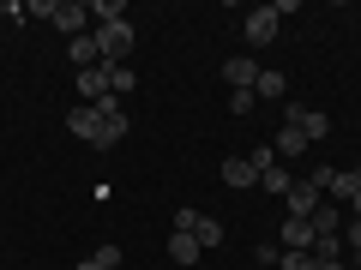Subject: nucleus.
Returning <instances> with one entry per match:
<instances>
[{"instance_id":"obj_19","label":"nucleus","mask_w":361,"mask_h":270,"mask_svg":"<svg viewBox=\"0 0 361 270\" xmlns=\"http://www.w3.org/2000/svg\"><path fill=\"white\" fill-rule=\"evenodd\" d=\"M253 108H259L253 90H229V115H253Z\"/></svg>"},{"instance_id":"obj_27","label":"nucleus","mask_w":361,"mask_h":270,"mask_svg":"<svg viewBox=\"0 0 361 270\" xmlns=\"http://www.w3.org/2000/svg\"><path fill=\"white\" fill-rule=\"evenodd\" d=\"M355 174H361V168H355Z\"/></svg>"},{"instance_id":"obj_3","label":"nucleus","mask_w":361,"mask_h":270,"mask_svg":"<svg viewBox=\"0 0 361 270\" xmlns=\"http://www.w3.org/2000/svg\"><path fill=\"white\" fill-rule=\"evenodd\" d=\"M319 205H325V193L313 186V180H295V186H289V198H283V210H289V217H313Z\"/></svg>"},{"instance_id":"obj_10","label":"nucleus","mask_w":361,"mask_h":270,"mask_svg":"<svg viewBox=\"0 0 361 270\" xmlns=\"http://www.w3.org/2000/svg\"><path fill=\"white\" fill-rule=\"evenodd\" d=\"M169 258H175V264H199V258H205V246H199L193 234L175 229V234H169Z\"/></svg>"},{"instance_id":"obj_15","label":"nucleus","mask_w":361,"mask_h":270,"mask_svg":"<svg viewBox=\"0 0 361 270\" xmlns=\"http://www.w3.org/2000/svg\"><path fill=\"white\" fill-rule=\"evenodd\" d=\"M283 72H271V66H265V72H259V84H253V96H259V103H283Z\"/></svg>"},{"instance_id":"obj_4","label":"nucleus","mask_w":361,"mask_h":270,"mask_svg":"<svg viewBox=\"0 0 361 270\" xmlns=\"http://www.w3.org/2000/svg\"><path fill=\"white\" fill-rule=\"evenodd\" d=\"M66 132H73V139H85V144H97V132H103V115H97L90 103H78L73 115H66Z\"/></svg>"},{"instance_id":"obj_22","label":"nucleus","mask_w":361,"mask_h":270,"mask_svg":"<svg viewBox=\"0 0 361 270\" xmlns=\"http://www.w3.org/2000/svg\"><path fill=\"white\" fill-rule=\"evenodd\" d=\"M90 258H97V264H103V270H115V264H121V258H127V252H121V246L109 240V246H97V252H90Z\"/></svg>"},{"instance_id":"obj_11","label":"nucleus","mask_w":361,"mask_h":270,"mask_svg":"<svg viewBox=\"0 0 361 270\" xmlns=\"http://www.w3.org/2000/svg\"><path fill=\"white\" fill-rule=\"evenodd\" d=\"M271 150L295 162V156H307V132H301V127H277V144H271Z\"/></svg>"},{"instance_id":"obj_23","label":"nucleus","mask_w":361,"mask_h":270,"mask_svg":"<svg viewBox=\"0 0 361 270\" xmlns=\"http://www.w3.org/2000/svg\"><path fill=\"white\" fill-rule=\"evenodd\" d=\"M343 252L361 264V222H349V234H343Z\"/></svg>"},{"instance_id":"obj_14","label":"nucleus","mask_w":361,"mask_h":270,"mask_svg":"<svg viewBox=\"0 0 361 270\" xmlns=\"http://www.w3.org/2000/svg\"><path fill=\"white\" fill-rule=\"evenodd\" d=\"M259 186H265L271 198H289V186H295V180H289L283 162H271V168H259Z\"/></svg>"},{"instance_id":"obj_13","label":"nucleus","mask_w":361,"mask_h":270,"mask_svg":"<svg viewBox=\"0 0 361 270\" xmlns=\"http://www.w3.org/2000/svg\"><path fill=\"white\" fill-rule=\"evenodd\" d=\"M355 193H361V174H355V168H349V174H331V186H325V198L343 205V210H349V198H355Z\"/></svg>"},{"instance_id":"obj_7","label":"nucleus","mask_w":361,"mask_h":270,"mask_svg":"<svg viewBox=\"0 0 361 270\" xmlns=\"http://www.w3.org/2000/svg\"><path fill=\"white\" fill-rule=\"evenodd\" d=\"M223 186H229V193H247V186H259V168L247 162V156H229V162H223Z\"/></svg>"},{"instance_id":"obj_12","label":"nucleus","mask_w":361,"mask_h":270,"mask_svg":"<svg viewBox=\"0 0 361 270\" xmlns=\"http://www.w3.org/2000/svg\"><path fill=\"white\" fill-rule=\"evenodd\" d=\"M66 54H73V66H78V72H85V66H103V54H97V37H90V30L66 42Z\"/></svg>"},{"instance_id":"obj_16","label":"nucleus","mask_w":361,"mask_h":270,"mask_svg":"<svg viewBox=\"0 0 361 270\" xmlns=\"http://www.w3.org/2000/svg\"><path fill=\"white\" fill-rule=\"evenodd\" d=\"M313 258H343V234H313Z\"/></svg>"},{"instance_id":"obj_5","label":"nucleus","mask_w":361,"mask_h":270,"mask_svg":"<svg viewBox=\"0 0 361 270\" xmlns=\"http://www.w3.org/2000/svg\"><path fill=\"white\" fill-rule=\"evenodd\" d=\"M259 72H265V66H259L253 54H235V60L223 66V78H229V90H253V84H259Z\"/></svg>"},{"instance_id":"obj_25","label":"nucleus","mask_w":361,"mask_h":270,"mask_svg":"<svg viewBox=\"0 0 361 270\" xmlns=\"http://www.w3.org/2000/svg\"><path fill=\"white\" fill-rule=\"evenodd\" d=\"M349 217H355V222H361V193H355V198H349Z\"/></svg>"},{"instance_id":"obj_26","label":"nucleus","mask_w":361,"mask_h":270,"mask_svg":"<svg viewBox=\"0 0 361 270\" xmlns=\"http://www.w3.org/2000/svg\"><path fill=\"white\" fill-rule=\"evenodd\" d=\"M78 270H103V264H97V258H85V264H78Z\"/></svg>"},{"instance_id":"obj_17","label":"nucleus","mask_w":361,"mask_h":270,"mask_svg":"<svg viewBox=\"0 0 361 270\" xmlns=\"http://www.w3.org/2000/svg\"><path fill=\"white\" fill-rule=\"evenodd\" d=\"M193 240L205 246V252H211V246H223V222H211V217H199V229H193Z\"/></svg>"},{"instance_id":"obj_2","label":"nucleus","mask_w":361,"mask_h":270,"mask_svg":"<svg viewBox=\"0 0 361 270\" xmlns=\"http://www.w3.org/2000/svg\"><path fill=\"white\" fill-rule=\"evenodd\" d=\"M241 37H247V49H271L277 42V6H253L241 18Z\"/></svg>"},{"instance_id":"obj_21","label":"nucleus","mask_w":361,"mask_h":270,"mask_svg":"<svg viewBox=\"0 0 361 270\" xmlns=\"http://www.w3.org/2000/svg\"><path fill=\"white\" fill-rule=\"evenodd\" d=\"M199 217H205V210H193V205H180V210H175V229H180V234H193V229H199Z\"/></svg>"},{"instance_id":"obj_8","label":"nucleus","mask_w":361,"mask_h":270,"mask_svg":"<svg viewBox=\"0 0 361 270\" xmlns=\"http://www.w3.org/2000/svg\"><path fill=\"white\" fill-rule=\"evenodd\" d=\"M54 25H61L66 37H85V25H90V6H85V0H61V13H54Z\"/></svg>"},{"instance_id":"obj_20","label":"nucleus","mask_w":361,"mask_h":270,"mask_svg":"<svg viewBox=\"0 0 361 270\" xmlns=\"http://www.w3.org/2000/svg\"><path fill=\"white\" fill-rule=\"evenodd\" d=\"M277 270H313V252H277Z\"/></svg>"},{"instance_id":"obj_6","label":"nucleus","mask_w":361,"mask_h":270,"mask_svg":"<svg viewBox=\"0 0 361 270\" xmlns=\"http://www.w3.org/2000/svg\"><path fill=\"white\" fill-rule=\"evenodd\" d=\"M109 96V66H85V72H78V103H103Z\"/></svg>"},{"instance_id":"obj_1","label":"nucleus","mask_w":361,"mask_h":270,"mask_svg":"<svg viewBox=\"0 0 361 270\" xmlns=\"http://www.w3.org/2000/svg\"><path fill=\"white\" fill-rule=\"evenodd\" d=\"M90 37H97L103 66H127V54H133V25H127V18H115V25H97Z\"/></svg>"},{"instance_id":"obj_24","label":"nucleus","mask_w":361,"mask_h":270,"mask_svg":"<svg viewBox=\"0 0 361 270\" xmlns=\"http://www.w3.org/2000/svg\"><path fill=\"white\" fill-rule=\"evenodd\" d=\"M313 270H349V264H343V258H325V264H319V258H313Z\"/></svg>"},{"instance_id":"obj_18","label":"nucleus","mask_w":361,"mask_h":270,"mask_svg":"<svg viewBox=\"0 0 361 270\" xmlns=\"http://www.w3.org/2000/svg\"><path fill=\"white\" fill-rule=\"evenodd\" d=\"M109 96H133V66H109Z\"/></svg>"},{"instance_id":"obj_9","label":"nucleus","mask_w":361,"mask_h":270,"mask_svg":"<svg viewBox=\"0 0 361 270\" xmlns=\"http://www.w3.org/2000/svg\"><path fill=\"white\" fill-rule=\"evenodd\" d=\"M283 252H313V222L307 217H289L283 222Z\"/></svg>"}]
</instances>
